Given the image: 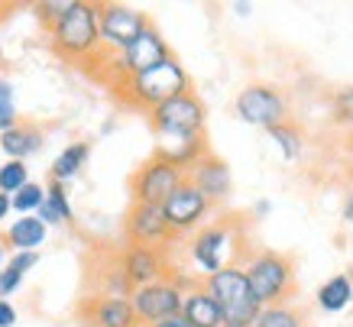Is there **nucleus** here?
I'll return each mask as SVG.
<instances>
[{
    "label": "nucleus",
    "instance_id": "f257e3e1",
    "mask_svg": "<svg viewBox=\"0 0 353 327\" xmlns=\"http://www.w3.org/2000/svg\"><path fill=\"white\" fill-rule=\"evenodd\" d=\"M117 95L127 101L130 107H137V110H156L159 104H165V101H172V97H179L188 91V72H185L182 65H179V59L175 55H169L165 62L152 65L150 72L143 75H133V78H127V81H120Z\"/></svg>",
    "mask_w": 353,
    "mask_h": 327
},
{
    "label": "nucleus",
    "instance_id": "f03ea898",
    "mask_svg": "<svg viewBox=\"0 0 353 327\" xmlns=\"http://www.w3.org/2000/svg\"><path fill=\"white\" fill-rule=\"evenodd\" d=\"M49 39L52 49L62 59L72 62H85L101 49V36H97V3L88 0H72V7L62 13V20L49 26Z\"/></svg>",
    "mask_w": 353,
    "mask_h": 327
},
{
    "label": "nucleus",
    "instance_id": "7ed1b4c3",
    "mask_svg": "<svg viewBox=\"0 0 353 327\" xmlns=\"http://www.w3.org/2000/svg\"><path fill=\"white\" fill-rule=\"evenodd\" d=\"M201 288L214 298L224 327H250L259 315V301L250 292V282L243 275V266H224L221 272L204 275Z\"/></svg>",
    "mask_w": 353,
    "mask_h": 327
},
{
    "label": "nucleus",
    "instance_id": "20e7f679",
    "mask_svg": "<svg viewBox=\"0 0 353 327\" xmlns=\"http://www.w3.org/2000/svg\"><path fill=\"white\" fill-rule=\"evenodd\" d=\"M243 275H246V282H250L253 298L259 301V308L282 305L289 298L292 285H295L292 259L276 253V250H263V253L250 256V263L243 266Z\"/></svg>",
    "mask_w": 353,
    "mask_h": 327
},
{
    "label": "nucleus",
    "instance_id": "39448f33",
    "mask_svg": "<svg viewBox=\"0 0 353 327\" xmlns=\"http://www.w3.org/2000/svg\"><path fill=\"white\" fill-rule=\"evenodd\" d=\"M204 120H208V110H204L201 97L194 91H185V95L172 97L156 110H150V123L162 139L204 137Z\"/></svg>",
    "mask_w": 353,
    "mask_h": 327
},
{
    "label": "nucleus",
    "instance_id": "423d86ee",
    "mask_svg": "<svg viewBox=\"0 0 353 327\" xmlns=\"http://www.w3.org/2000/svg\"><path fill=\"white\" fill-rule=\"evenodd\" d=\"M150 26V17L143 10H133L127 3H97V36H101V49H110L117 55L127 49L139 32Z\"/></svg>",
    "mask_w": 353,
    "mask_h": 327
},
{
    "label": "nucleus",
    "instance_id": "0eeeda50",
    "mask_svg": "<svg viewBox=\"0 0 353 327\" xmlns=\"http://www.w3.org/2000/svg\"><path fill=\"white\" fill-rule=\"evenodd\" d=\"M182 295L185 288L175 282V275H165L159 282L143 285L130 292V305L137 315V324H159L162 317H172L182 311Z\"/></svg>",
    "mask_w": 353,
    "mask_h": 327
},
{
    "label": "nucleus",
    "instance_id": "6e6552de",
    "mask_svg": "<svg viewBox=\"0 0 353 327\" xmlns=\"http://www.w3.org/2000/svg\"><path fill=\"white\" fill-rule=\"evenodd\" d=\"M169 55L172 52H169V46H165V39H162V32L150 23V26L139 32L127 49H120V52L114 55V62H110L114 65V72H117V81H114V85L127 81V78H133V75L150 72L152 65L165 62Z\"/></svg>",
    "mask_w": 353,
    "mask_h": 327
},
{
    "label": "nucleus",
    "instance_id": "1a4fd4ad",
    "mask_svg": "<svg viewBox=\"0 0 353 327\" xmlns=\"http://www.w3.org/2000/svg\"><path fill=\"white\" fill-rule=\"evenodd\" d=\"M185 181V172L179 166L165 162L162 156H152L150 162H143L137 175L130 179V191H133V204H159L169 198L172 191Z\"/></svg>",
    "mask_w": 353,
    "mask_h": 327
},
{
    "label": "nucleus",
    "instance_id": "9d476101",
    "mask_svg": "<svg viewBox=\"0 0 353 327\" xmlns=\"http://www.w3.org/2000/svg\"><path fill=\"white\" fill-rule=\"evenodd\" d=\"M236 117L250 127H276L285 120V97L272 85H246L236 95Z\"/></svg>",
    "mask_w": 353,
    "mask_h": 327
},
{
    "label": "nucleus",
    "instance_id": "9b49d317",
    "mask_svg": "<svg viewBox=\"0 0 353 327\" xmlns=\"http://www.w3.org/2000/svg\"><path fill=\"white\" fill-rule=\"evenodd\" d=\"M208 211H211V201L204 198L201 191L194 188L188 179L172 191L169 198L162 201V217H165V224H169L172 237L192 233L194 227L208 217Z\"/></svg>",
    "mask_w": 353,
    "mask_h": 327
},
{
    "label": "nucleus",
    "instance_id": "f8f14e48",
    "mask_svg": "<svg viewBox=\"0 0 353 327\" xmlns=\"http://www.w3.org/2000/svg\"><path fill=\"white\" fill-rule=\"evenodd\" d=\"M234 246H236L234 227H230V224H211V227H201V230L194 233L192 259L204 275L221 272L224 266H234L230 263V256L236 253Z\"/></svg>",
    "mask_w": 353,
    "mask_h": 327
},
{
    "label": "nucleus",
    "instance_id": "ddd939ff",
    "mask_svg": "<svg viewBox=\"0 0 353 327\" xmlns=\"http://www.w3.org/2000/svg\"><path fill=\"white\" fill-rule=\"evenodd\" d=\"M123 230H127V240L137 243V246H156L159 250L162 243L172 240V230L162 217L159 204H133L127 221H123Z\"/></svg>",
    "mask_w": 353,
    "mask_h": 327
},
{
    "label": "nucleus",
    "instance_id": "4468645a",
    "mask_svg": "<svg viewBox=\"0 0 353 327\" xmlns=\"http://www.w3.org/2000/svg\"><path fill=\"white\" fill-rule=\"evenodd\" d=\"M120 272L127 275V282L133 288H143V285H152L165 279L169 269H165V256L156 246H137L130 243L127 250L120 253Z\"/></svg>",
    "mask_w": 353,
    "mask_h": 327
},
{
    "label": "nucleus",
    "instance_id": "2eb2a0df",
    "mask_svg": "<svg viewBox=\"0 0 353 327\" xmlns=\"http://www.w3.org/2000/svg\"><path fill=\"white\" fill-rule=\"evenodd\" d=\"M185 179L192 181L194 188L201 191L211 204H214V201H224L227 195H230V188H234L227 162H224V159H217V156H211V152H204L192 169L185 172Z\"/></svg>",
    "mask_w": 353,
    "mask_h": 327
},
{
    "label": "nucleus",
    "instance_id": "dca6fc26",
    "mask_svg": "<svg viewBox=\"0 0 353 327\" xmlns=\"http://www.w3.org/2000/svg\"><path fill=\"white\" fill-rule=\"evenodd\" d=\"M81 315L88 317V327H133L137 324L130 298H114V295L88 298Z\"/></svg>",
    "mask_w": 353,
    "mask_h": 327
},
{
    "label": "nucleus",
    "instance_id": "f3484780",
    "mask_svg": "<svg viewBox=\"0 0 353 327\" xmlns=\"http://www.w3.org/2000/svg\"><path fill=\"white\" fill-rule=\"evenodd\" d=\"M46 227L36 214H26L20 221H13L3 233V246H10L13 253H39V246L46 243Z\"/></svg>",
    "mask_w": 353,
    "mask_h": 327
},
{
    "label": "nucleus",
    "instance_id": "a211bd4d",
    "mask_svg": "<svg viewBox=\"0 0 353 327\" xmlns=\"http://www.w3.org/2000/svg\"><path fill=\"white\" fill-rule=\"evenodd\" d=\"M182 317L192 327H224L221 311H217V305H214V298L208 295L201 285L185 288V295H182Z\"/></svg>",
    "mask_w": 353,
    "mask_h": 327
},
{
    "label": "nucleus",
    "instance_id": "6ab92c4d",
    "mask_svg": "<svg viewBox=\"0 0 353 327\" xmlns=\"http://www.w3.org/2000/svg\"><path fill=\"white\" fill-rule=\"evenodd\" d=\"M0 149H3L10 159H17V162H26L32 152H39V149H43V133H39L36 127L17 123V127H10V130H3V133H0Z\"/></svg>",
    "mask_w": 353,
    "mask_h": 327
},
{
    "label": "nucleus",
    "instance_id": "aec40b11",
    "mask_svg": "<svg viewBox=\"0 0 353 327\" xmlns=\"http://www.w3.org/2000/svg\"><path fill=\"white\" fill-rule=\"evenodd\" d=\"M208 152L204 146V137H192V139H162L159 149H156V156H162L165 162L172 166H179L182 172H188L198 162V159Z\"/></svg>",
    "mask_w": 353,
    "mask_h": 327
},
{
    "label": "nucleus",
    "instance_id": "412c9836",
    "mask_svg": "<svg viewBox=\"0 0 353 327\" xmlns=\"http://www.w3.org/2000/svg\"><path fill=\"white\" fill-rule=\"evenodd\" d=\"M353 301V279L347 272L331 275L327 282L318 288V308L327 311V315H337Z\"/></svg>",
    "mask_w": 353,
    "mask_h": 327
},
{
    "label": "nucleus",
    "instance_id": "4be33fe9",
    "mask_svg": "<svg viewBox=\"0 0 353 327\" xmlns=\"http://www.w3.org/2000/svg\"><path fill=\"white\" fill-rule=\"evenodd\" d=\"M88 156H91V143H72V146H65L59 156H55L52 162V181H59V185H65L68 179H75L78 172L85 169Z\"/></svg>",
    "mask_w": 353,
    "mask_h": 327
},
{
    "label": "nucleus",
    "instance_id": "5701e85b",
    "mask_svg": "<svg viewBox=\"0 0 353 327\" xmlns=\"http://www.w3.org/2000/svg\"><path fill=\"white\" fill-rule=\"evenodd\" d=\"M250 327H305V315L289 308L285 301L282 305H266L259 308V315L253 317Z\"/></svg>",
    "mask_w": 353,
    "mask_h": 327
},
{
    "label": "nucleus",
    "instance_id": "b1692460",
    "mask_svg": "<svg viewBox=\"0 0 353 327\" xmlns=\"http://www.w3.org/2000/svg\"><path fill=\"white\" fill-rule=\"evenodd\" d=\"M269 137H272V143H276L279 149H282V156L289 159V162H295V159L301 156V149H305V137H301V130L295 127V123H276V127H269Z\"/></svg>",
    "mask_w": 353,
    "mask_h": 327
},
{
    "label": "nucleus",
    "instance_id": "393cba45",
    "mask_svg": "<svg viewBox=\"0 0 353 327\" xmlns=\"http://www.w3.org/2000/svg\"><path fill=\"white\" fill-rule=\"evenodd\" d=\"M30 181V169H26V162H17V159H7L3 166H0V195H17Z\"/></svg>",
    "mask_w": 353,
    "mask_h": 327
},
{
    "label": "nucleus",
    "instance_id": "a878e982",
    "mask_svg": "<svg viewBox=\"0 0 353 327\" xmlns=\"http://www.w3.org/2000/svg\"><path fill=\"white\" fill-rule=\"evenodd\" d=\"M43 201H46V188H43V185L26 181V185H23V188L10 198V204H13V211H20V217H26V214L39 211V208H43Z\"/></svg>",
    "mask_w": 353,
    "mask_h": 327
},
{
    "label": "nucleus",
    "instance_id": "bb28decb",
    "mask_svg": "<svg viewBox=\"0 0 353 327\" xmlns=\"http://www.w3.org/2000/svg\"><path fill=\"white\" fill-rule=\"evenodd\" d=\"M46 208H52L55 217H59L62 224L75 221V211H72L68 195H65V185H59V181H49V188H46Z\"/></svg>",
    "mask_w": 353,
    "mask_h": 327
},
{
    "label": "nucleus",
    "instance_id": "cd10ccee",
    "mask_svg": "<svg viewBox=\"0 0 353 327\" xmlns=\"http://www.w3.org/2000/svg\"><path fill=\"white\" fill-rule=\"evenodd\" d=\"M17 101H13V85L7 78H0V133L17 127Z\"/></svg>",
    "mask_w": 353,
    "mask_h": 327
},
{
    "label": "nucleus",
    "instance_id": "c85d7f7f",
    "mask_svg": "<svg viewBox=\"0 0 353 327\" xmlns=\"http://www.w3.org/2000/svg\"><path fill=\"white\" fill-rule=\"evenodd\" d=\"M72 7V0H46V3H36V17L43 23L46 30L52 26V23L62 20V13Z\"/></svg>",
    "mask_w": 353,
    "mask_h": 327
},
{
    "label": "nucleus",
    "instance_id": "c756f323",
    "mask_svg": "<svg viewBox=\"0 0 353 327\" xmlns=\"http://www.w3.org/2000/svg\"><path fill=\"white\" fill-rule=\"evenodd\" d=\"M334 117L343 127H353V88H341L334 95Z\"/></svg>",
    "mask_w": 353,
    "mask_h": 327
},
{
    "label": "nucleus",
    "instance_id": "7c9ffc66",
    "mask_svg": "<svg viewBox=\"0 0 353 327\" xmlns=\"http://www.w3.org/2000/svg\"><path fill=\"white\" fill-rule=\"evenodd\" d=\"M20 285H23V275L17 272V269H10V266H3V269H0V298H3V301H7Z\"/></svg>",
    "mask_w": 353,
    "mask_h": 327
},
{
    "label": "nucleus",
    "instance_id": "2f4dec72",
    "mask_svg": "<svg viewBox=\"0 0 353 327\" xmlns=\"http://www.w3.org/2000/svg\"><path fill=\"white\" fill-rule=\"evenodd\" d=\"M7 266H10V269H17L20 275H26L30 269H36V266H39V253H13L10 259H7Z\"/></svg>",
    "mask_w": 353,
    "mask_h": 327
},
{
    "label": "nucleus",
    "instance_id": "473e14b6",
    "mask_svg": "<svg viewBox=\"0 0 353 327\" xmlns=\"http://www.w3.org/2000/svg\"><path fill=\"white\" fill-rule=\"evenodd\" d=\"M13 324H17V308L0 298V327H13Z\"/></svg>",
    "mask_w": 353,
    "mask_h": 327
},
{
    "label": "nucleus",
    "instance_id": "72a5a7b5",
    "mask_svg": "<svg viewBox=\"0 0 353 327\" xmlns=\"http://www.w3.org/2000/svg\"><path fill=\"white\" fill-rule=\"evenodd\" d=\"M152 327H192V324H188L182 317V311H179V315H172V317H162L159 324H152Z\"/></svg>",
    "mask_w": 353,
    "mask_h": 327
},
{
    "label": "nucleus",
    "instance_id": "f704fd0d",
    "mask_svg": "<svg viewBox=\"0 0 353 327\" xmlns=\"http://www.w3.org/2000/svg\"><path fill=\"white\" fill-rule=\"evenodd\" d=\"M13 211V204H10V195H0V224L7 221V214Z\"/></svg>",
    "mask_w": 353,
    "mask_h": 327
},
{
    "label": "nucleus",
    "instance_id": "c9c22d12",
    "mask_svg": "<svg viewBox=\"0 0 353 327\" xmlns=\"http://www.w3.org/2000/svg\"><path fill=\"white\" fill-rule=\"evenodd\" d=\"M343 221L353 224V191L347 195V201H343Z\"/></svg>",
    "mask_w": 353,
    "mask_h": 327
},
{
    "label": "nucleus",
    "instance_id": "e433bc0d",
    "mask_svg": "<svg viewBox=\"0 0 353 327\" xmlns=\"http://www.w3.org/2000/svg\"><path fill=\"white\" fill-rule=\"evenodd\" d=\"M234 10H236V13H240V17H246V13L253 10V7H250V3H234Z\"/></svg>",
    "mask_w": 353,
    "mask_h": 327
},
{
    "label": "nucleus",
    "instance_id": "4c0bfd02",
    "mask_svg": "<svg viewBox=\"0 0 353 327\" xmlns=\"http://www.w3.org/2000/svg\"><path fill=\"white\" fill-rule=\"evenodd\" d=\"M256 214H259V217H263V214H269V201H259V204H256Z\"/></svg>",
    "mask_w": 353,
    "mask_h": 327
},
{
    "label": "nucleus",
    "instance_id": "58836bf2",
    "mask_svg": "<svg viewBox=\"0 0 353 327\" xmlns=\"http://www.w3.org/2000/svg\"><path fill=\"white\" fill-rule=\"evenodd\" d=\"M3 259H7V246H3V240H0V269H3Z\"/></svg>",
    "mask_w": 353,
    "mask_h": 327
},
{
    "label": "nucleus",
    "instance_id": "ea45409f",
    "mask_svg": "<svg viewBox=\"0 0 353 327\" xmlns=\"http://www.w3.org/2000/svg\"><path fill=\"white\" fill-rule=\"evenodd\" d=\"M133 327H150V324H133Z\"/></svg>",
    "mask_w": 353,
    "mask_h": 327
},
{
    "label": "nucleus",
    "instance_id": "a19ab883",
    "mask_svg": "<svg viewBox=\"0 0 353 327\" xmlns=\"http://www.w3.org/2000/svg\"><path fill=\"white\" fill-rule=\"evenodd\" d=\"M0 59H3V46H0Z\"/></svg>",
    "mask_w": 353,
    "mask_h": 327
}]
</instances>
